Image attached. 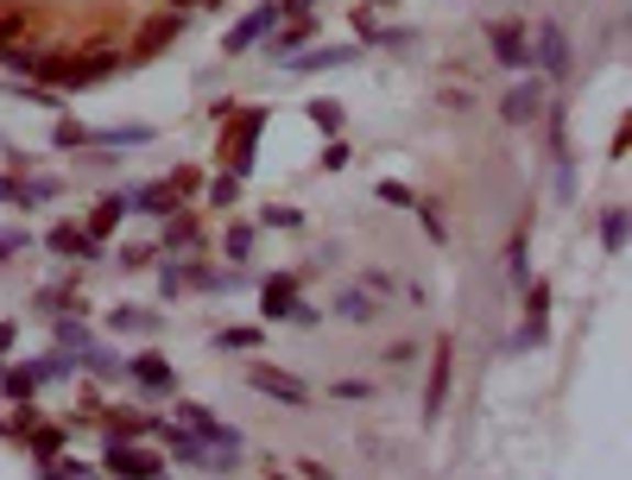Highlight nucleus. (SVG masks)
Here are the masks:
<instances>
[{
  "mask_svg": "<svg viewBox=\"0 0 632 480\" xmlns=\"http://www.w3.org/2000/svg\"><path fill=\"white\" fill-rule=\"evenodd\" d=\"M171 424H184V429H190V436H202L209 449L247 455V436H241V429H234V424H222V417H215V411H209V404H202V399H177V404H171Z\"/></svg>",
  "mask_w": 632,
  "mask_h": 480,
  "instance_id": "f257e3e1",
  "label": "nucleus"
},
{
  "mask_svg": "<svg viewBox=\"0 0 632 480\" xmlns=\"http://www.w3.org/2000/svg\"><path fill=\"white\" fill-rule=\"evenodd\" d=\"M101 475L108 480H152V475H165V455L140 449V443H126V436H108V443H101Z\"/></svg>",
  "mask_w": 632,
  "mask_h": 480,
  "instance_id": "f03ea898",
  "label": "nucleus"
},
{
  "mask_svg": "<svg viewBox=\"0 0 632 480\" xmlns=\"http://www.w3.org/2000/svg\"><path fill=\"white\" fill-rule=\"evenodd\" d=\"M266 108H247L241 121L222 133V171H234V177H247L253 171V152H259V133H266Z\"/></svg>",
  "mask_w": 632,
  "mask_h": 480,
  "instance_id": "7ed1b4c3",
  "label": "nucleus"
},
{
  "mask_svg": "<svg viewBox=\"0 0 632 480\" xmlns=\"http://www.w3.org/2000/svg\"><path fill=\"white\" fill-rule=\"evenodd\" d=\"M569 57H576V51H569V32H563L556 20L531 25V64H537L544 82H563V76H569Z\"/></svg>",
  "mask_w": 632,
  "mask_h": 480,
  "instance_id": "20e7f679",
  "label": "nucleus"
},
{
  "mask_svg": "<svg viewBox=\"0 0 632 480\" xmlns=\"http://www.w3.org/2000/svg\"><path fill=\"white\" fill-rule=\"evenodd\" d=\"M544 108H551V82H544V76H519V82L500 96V121L506 126H537Z\"/></svg>",
  "mask_w": 632,
  "mask_h": 480,
  "instance_id": "39448f33",
  "label": "nucleus"
},
{
  "mask_svg": "<svg viewBox=\"0 0 632 480\" xmlns=\"http://www.w3.org/2000/svg\"><path fill=\"white\" fill-rule=\"evenodd\" d=\"M126 386H133L140 399H177V367L158 348H146V354L126 360Z\"/></svg>",
  "mask_w": 632,
  "mask_h": 480,
  "instance_id": "423d86ee",
  "label": "nucleus"
},
{
  "mask_svg": "<svg viewBox=\"0 0 632 480\" xmlns=\"http://www.w3.org/2000/svg\"><path fill=\"white\" fill-rule=\"evenodd\" d=\"M487 45H494V64L500 70H531V20H494L487 25Z\"/></svg>",
  "mask_w": 632,
  "mask_h": 480,
  "instance_id": "0eeeda50",
  "label": "nucleus"
},
{
  "mask_svg": "<svg viewBox=\"0 0 632 480\" xmlns=\"http://www.w3.org/2000/svg\"><path fill=\"white\" fill-rule=\"evenodd\" d=\"M121 202L126 215H177L184 190H177V177H152V183H121Z\"/></svg>",
  "mask_w": 632,
  "mask_h": 480,
  "instance_id": "6e6552de",
  "label": "nucleus"
},
{
  "mask_svg": "<svg viewBox=\"0 0 632 480\" xmlns=\"http://www.w3.org/2000/svg\"><path fill=\"white\" fill-rule=\"evenodd\" d=\"M551 342V284L544 278H525V328L512 335V354L544 348Z\"/></svg>",
  "mask_w": 632,
  "mask_h": 480,
  "instance_id": "1a4fd4ad",
  "label": "nucleus"
},
{
  "mask_svg": "<svg viewBox=\"0 0 632 480\" xmlns=\"http://www.w3.org/2000/svg\"><path fill=\"white\" fill-rule=\"evenodd\" d=\"M278 20H285V13H278V0H259V7H253L247 20H234V25H228L222 57H241V51H253V45H259V38H266V32L278 25Z\"/></svg>",
  "mask_w": 632,
  "mask_h": 480,
  "instance_id": "9d476101",
  "label": "nucleus"
},
{
  "mask_svg": "<svg viewBox=\"0 0 632 480\" xmlns=\"http://www.w3.org/2000/svg\"><path fill=\"white\" fill-rule=\"evenodd\" d=\"M247 386H253V392H266V399H278V404H310V386H303L298 373L266 367V360H253V367H247Z\"/></svg>",
  "mask_w": 632,
  "mask_h": 480,
  "instance_id": "9b49d317",
  "label": "nucleus"
},
{
  "mask_svg": "<svg viewBox=\"0 0 632 480\" xmlns=\"http://www.w3.org/2000/svg\"><path fill=\"white\" fill-rule=\"evenodd\" d=\"M348 64H361V45H303L298 57H285V70H298V76L348 70Z\"/></svg>",
  "mask_w": 632,
  "mask_h": 480,
  "instance_id": "f8f14e48",
  "label": "nucleus"
},
{
  "mask_svg": "<svg viewBox=\"0 0 632 480\" xmlns=\"http://www.w3.org/2000/svg\"><path fill=\"white\" fill-rule=\"evenodd\" d=\"M158 253H171V259H197V253H202V222L190 215V209H177V215H165V234H158Z\"/></svg>",
  "mask_w": 632,
  "mask_h": 480,
  "instance_id": "ddd939ff",
  "label": "nucleus"
},
{
  "mask_svg": "<svg viewBox=\"0 0 632 480\" xmlns=\"http://www.w3.org/2000/svg\"><path fill=\"white\" fill-rule=\"evenodd\" d=\"M329 316H335V323H348V328H367V323H379V298L367 291V284H348V291H335Z\"/></svg>",
  "mask_w": 632,
  "mask_h": 480,
  "instance_id": "4468645a",
  "label": "nucleus"
},
{
  "mask_svg": "<svg viewBox=\"0 0 632 480\" xmlns=\"http://www.w3.org/2000/svg\"><path fill=\"white\" fill-rule=\"evenodd\" d=\"M158 436H165V461H177V468H209V443L190 436L184 424H158Z\"/></svg>",
  "mask_w": 632,
  "mask_h": 480,
  "instance_id": "2eb2a0df",
  "label": "nucleus"
},
{
  "mask_svg": "<svg viewBox=\"0 0 632 480\" xmlns=\"http://www.w3.org/2000/svg\"><path fill=\"white\" fill-rule=\"evenodd\" d=\"M298 284H303L298 272H278V278L259 284V310H266V323H285V316L298 310Z\"/></svg>",
  "mask_w": 632,
  "mask_h": 480,
  "instance_id": "dca6fc26",
  "label": "nucleus"
},
{
  "mask_svg": "<svg viewBox=\"0 0 632 480\" xmlns=\"http://www.w3.org/2000/svg\"><path fill=\"white\" fill-rule=\"evenodd\" d=\"M108 328H114V335H140V342H152V335L165 328V316H158L152 303H121V310H108Z\"/></svg>",
  "mask_w": 632,
  "mask_h": 480,
  "instance_id": "f3484780",
  "label": "nucleus"
},
{
  "mask_svg": "<svg viewBox=\"0 0 632 480\" xmlns=\"http://www.w3.org/2000/svg\"><path fill=\"white\" fill-rule=\"evenodd\" d=\"M20 443H25V455L45 468V461H57V455H64V443H70V424H38V417H32Z\"/></svg>",
  "mask_w": 632,
  "mask_h": 480,
  "instance_id": "a211bd4d",
  "label": "nucleus"
},
{
  "mask_svg": "<svg viewBox=\"0 0 632 480\" xmlns=\"http://www.w3.org/2000/svg\"><path fill=\"white\" fill-rule=\"evenodd\" d=\"M45 247L57 259H101V241H89V227H76V222H57L45 234Z\"/></svg>",
  "mask_w": 632,
  "mask_h": 480,
  "instance_id": "6ab92c4d",
  "label": "nucleus"
},
{
  "mask_svg": "<svg viewBox=\"0 0 632 480\" xmlns=\"http://www.w3.org/2000/svg\"><path fill=\"white\" fill-rule=\"evenodd\" d=\"M76 373H89V379H126V354H114L108 342H89V348L76 354Z\"/></svg>",
  "mask_w": 632,
  "mask_h": 480,
  "instance_id": "aec40b11",
  "label": "nucleus"
},
{
  "mask_svg": "<svg viewBox=\"0 0 632 480\" xmlns=\"http://www.w3.org/2000/svg\"><path fill=\"white\" fill-rule=\"evenodd\" d=\"M152 139H158V126H146V121H126V126H101V133H89V146H101V152L152 146Z\"/></svg>",
  "mask_w": 632,
  "mask_h": 480,
  "instance_id": "412c9836",
  "label": "nucleus"
},
{
  "mask_svg": "<svg viewBox=\"0 0 632 480\" xmlns=\"http://www.w3.org/2000/svg\"><path fill=\"white\" fill-rule=\"evenodd\" d=\"M450 379H455V360H450V348H436V367H430V386H424V417L430 424H436L443 404H450Z\"/></svg>",
  "mask_w": 632,
  "mask_h": 480,
  "instance_id": "4be33fe9",
  "label": "nucleus"
},
{
  "mask_svg": "<svg viewBox=\"0 0 632 480\" xmlns=\"http://www.w3.org/2000/svg\"><path fill=\"white\" fill-rule=\"evenodd\" d=\"M627 234H632V209H627V202H607V209H601V247L607 253H627Z\"/></svg>",
  "mask_w": 632,
  "mask_h": 480,
  "instance_id": "5701e85b",
  "label": "nucleus"
},
{
  "mask_svg": "<svg viewBox=\"0 0 632 480\" xmlns=\"http://www.w3.org/2000/svg\"><path fill=\"white\" fill-rule=\"evenodd\" d=\"M253 241H259V227H253V222H228L222 227V259H228V266H247Z\"/></svg>",
  "mask_w": 632,
  "mask_h": 480,
  "instance_id": "b1692460",
  "label": "nucleus"
},
{
  "mask_svg": "<svg viewBox=\"0 0 632 480\" xmlns=\"http://www.w3.org/2000/svg\"><path fill=\"white\" fill-rule=\"evenodd\" d=\"M51 335H57L51 348H64V354H82L89 342H96V328L82 323V316H51Z\"/></svg>",
  "mask_w": 632,
  "mask_h": 480,
  "instance_id": "393cba45",
  "label": "nucleus"
},
{
  "mask_svg": "<svg viewBox=\"0 0 632 480\" xmlns=\"http://www.w3.org/2000/svg\"><path fill=\"white\" fill-rule=\"evenodd\" d=\"M32 392H38V373H32V360H20V367H0V399L32 404Z\"/></svg>",
  "mask_w": 632,
  "mask_h": 480,
  "instance_id": "a878e982",
  "label": "nucleus"
},
{
  "mask_svg": "<svg viewBox=\"0 0 632 480\" xmlns=\"http://www.w3.org/2000/svg\"><path fill=\"white\" fill-rule=\"evenodd\" d=\"M121 222H126V202H121V190H108V197L96 202V215H89V241H108Z\"/></svg>",
  "mask_w": 632,
  "mask_h": 480,
  "instance_id": "bb28decb",
  "label": "nucleus"
},
{
  "mask_svg": "<svg viewBox=\"0 0 632 480\" xmlns=\"http://www.w3.org/2000/svg\"><path fill=\"white\" fill-rule=\"evenodd\" d=\"M303 114H310V126H317V133H329V139H335V133H342V121H348V108H342L335 96L303 101Z\"/></svg>",
  "mask_w": 632,
  "mask_h": 480,
  "instance_id": "cd10ccee",
  "label": "nucleus"
},
{
  "mask_svg": "<svg viewBox=\"0 0 632 480\" xmlns=\"http://www.w3.org/2000/svg\"><path fill=\"white\" fill-rule=\"evenodd\" d=\"M64 197V177H20V209H45Z\"/></svg>",
  "mask_w": 632,
  "mask_h": 480,
  "instance_id": "c85d7f7f",
  "label": "nucleus"
},
{
  "mask_svg": "<svg viewBox=\"0 0 632 480\" xmlns=\"http://www.w3.org/2000/svg\"><path fill=\"white\" fill-rule=\"evenodd\" d=\"M241 183H247V177H234V171H215L209 177V190H202V197H209V209H234V202H241Z\"/></svg>",
  "mask_w": 632,
  "mask_h": 480,
  "instance_id": "c756f323",
  "label": "nucleus"
},
{
  "mask_svg": "<svg viewBox=\"0 0 632 480\" xmlns=\"http://www.w3.org/2000/svg\"><path fill=\"white\" fill-rule=\"evenodd\" d=\"M32 373H38V386H57V379H70V373H76V354L51 348V354H38V360H32Z\"/></svg>",
  "mask_w": 632,
  "mask_h": 480,
  "instance_id": "7c9ffc66",
  "label": "nucleus"
},
{
  "mask_svg": "<svg viewBox=\"0 0 632 480\" xmlns=\"http://www.w3.org/2000/svg\"><path fill=\"white\" fill-rule=\"evenodd\" d=\"M209 348H215V354H253V348H259V328H215V335H209Z\"/></svg>",
  "mask_w": 632,
  "mask_h": 480,
  "instance_id": "2f4dec72",
  "label": "nucleus"
},
{
  "mask_svg": "<svg viewBox=\"0 0 632 480\" xmlns=\"http://www.w3.org/2000/svg\"><path fill=\"white\" fill-rule=\"evenodd\" d=\"M253 227H285V234H291V227H303V209H291V202H266Z\"/></svg>",
  "mask_w": 632,
  "mask_h": 480,
  "instance_id": "473e14b6",
  "label": "nucleus"
},
{
  "mask_svg": "<svg viewBox=\"0 0 632 480\" xmlns=\"http://www.w3.org/2000/svg\"><path fill=\"white\" fill-rule=\"evenodd\" d=\"M152 259H158V241H133V247L114 253V266H126V272H146Z\"/></svg>",
  "mask_w": 632,
  "mask_h": 480,
  "instance_id": "72a5a7b5",
  "label": "nucleus"
},
{
  "mask_svg": "<svg viewBox=\"0 0 632 480\" xmlns=\"http://www.w3.org/2000/svg\"><path fill=\"white\" fill-rule=\"evenodd\" d=\"M25 247H32V227H13V222L0 227V266H7L13 253H25Z\"/></svg>",
  "mask_w": 632,
  "mask_h": 480,
  "instance_id": "f704fd0d",
  "label": "nucleus"
},
{
  "mask_svg": "<svg viewBox=\"0 0 632 480\" xmlns=\"http://www.w3.org/2000/svg\"><path fill=\"white\" fill-rule=\"evenodd\" d=\"M348 165H354V152H348V139L335 133V139L323 146V171H348Z\"/></svg>",
  "mask_w": 632,
  "mask_h": 480,
  "instance_id": "c9c22d12",
  "label": "nucleus"
},
{
  "mask_svg": "<svg viewBox=\"0 0 632 480\" xmlns=\"http://www.w3.org/2000/svg\"><path fill=\"white\" fill-rule=\"evenodd\" d=\"M418 227H424L430 241H450V222L436 215V202H418Z\"/></svg>",
  "mask_w": 632,
  "mask_h": 480,
  "instance_id": "e433bc0d",
  "label": "nucleus"
},
{
  "mask_svg": "<svg viewBox=\"0 0 632 480\" xmlns=\"http://www.w3.org/2000/svg\"><path fill=\"white\" fill-rule=\"evenodd\" d=\"M361 284H367V291H374L379 303H386L392 291H399V278H392V272H379V266H374V272H361Z\"/></svg>",
  "mask_w": 632,
  "mask_h": 480,
  "instance_id": "4c0bfd02",
  "label": "nucleus"
},
{
  "mask_svg": "<svg viewBox=\"0 0 632 480\" xmlns=\"http://www.w3.org/2000/svg\"><path fill=\"white\" fill-rule=\"evenodd\" d=\"M329 392H335V399H374V386H367V379H335Z\"/></svg>",
  "mask_w": 632,
  "mask_h": 480,
  "instance_id": "58836bf2",
  "label": "nucleus"
},
{
  "mask_svg": "<svg viewBox=\"0 0 632 480\" xmlns=\"http://www.w3.org/2000/svg\"><path fill=\"white\" fill-rule=\"evenodd\" d=\"M285 323H291V328H317V323H323V310H317V303H303V298H298V310H291Z\"/></svg>",
  "mask_w": 632,
  "mask_h": 480,
  "instance_id": "ea45409f",
  "label": "nucleus"
},
{
  "mask_svg": "<svg viewBox=\"0 0 632 480\" xmlns=\"http://www.w3.org/2000/svg\"><path fill=\"white\" fill-rule=\"evenodd\" d=\"M411 360H418V342H392L386 348V367H411Z\"/></svg>",
  "mask_w": 632,
  "mask_h": 480,
  "instance_id": "a19ab883",
  "label": "nucleus"
},
{
  "mask_svg": "<svg viewBox=\"0 0 632 480\" xmlns=\"http://www.w3.org/2000/svg\"><path fill=\"white\" fill-rule=\"evenodd\" d=\"M379 202H418V197H411L404 183H379Z\"/></svg>",
  "mask_w": 632,
  "mask_h": 480,
  "instance_id": "79ce46f5",
  "label": "nucleus"
},
{
  "mask_svg": "<svg viewBox=\"0 0 632 480\" xmlns=\"http://www.w3.org/2000/svg\"><path fill=\"white\" fill-rule=\"evenodd\" d=\"M0 202H13V209H20V183H13V177H0Z\"/></svg>",
  "mask_w": 632,
  "mask_h": 480,
  "instance_id": "37998d69",
  "label": "nucleus"
},
{
  "mask_svg": "<svg viewBox=\"0 0 632 480\" xmlns=\"http://www.w3.org/2000/svg\"><path fill=\"white\" fill-rule=\"evenodd\" d=\"M13 335H20V323H0V354H13Z\"/></svg>",
  "mask_w": 632,
  "mask_h": 480,
  "instance_id": "c03bdc74",
  "label": "nucleus"
},
{
  "mask_svg": "<svg viewBox=\"0 0 632 480\" xmlns=\"http://www.w3.org/2000/svg\"><path fill=\"white\" fill-rule=\"evenodd\" d=\"M303 480H335V475H329L323 461H303Z\"/></svg>",
  "mask_w": 632,
  "mask_h": 480,
  "instance_id": "a18cd8bd",
  "label": "nucleus"
},
{
  "mask_svg": "<svg viewBox=\"0 0 632 480\" xmlns=\"http://www.w3.org/2000/svg\"><path fill=\"white\" fill-rule=\"evenodd\" d=\"M152 480H177V475H152Z\"/></svg>",
  "mask_w": 632,
  "mask_h": 480,
  "instance_id": "49530a36",
  "label": "nucleus"
},
{
  "mask_svg": "<svg viewBox=\"0 0 632 480\" xmlns=\"http://www.w3.org/2000/svg\"><path fill=\"white\" fill-rule=\"evenodd\" d=\"M367 7H379V0H367Z\"/></svg>",
  "mask_w": 632,
  "mask_h": 480,
  "instance_id": "de8ad7c7",
  "label": "nucleus"
},
{
  "mask_svg": "<svg viewBox=\"0 0 632 480\" xmlns=\"http://www.w3.org/2000/svg\"><path fill=\"white\" fill-rule=\"evenodd\" d=\"M0 89H7V82H0Z\"/></svg>",
  "mask_w": 632,
  "mask_h": 480,
  "instance_id": "09e8293b",
  "label": "nucleus"
},
{
  "mask_svg": "<svg viewBox=\"0 0 632 480\" xmlns=\"http://www.w3.org/2000/svg\"><path fill=\"white\" fill-rule=\"evenodd\" d=\"M0 367H7V360H0Z\"/></svg>",
  "mask_w": 632,
  "mask_h": 480,
  "instance_id": "8fccbe9b",
  "label": "nucleus"
}]
</instances>
